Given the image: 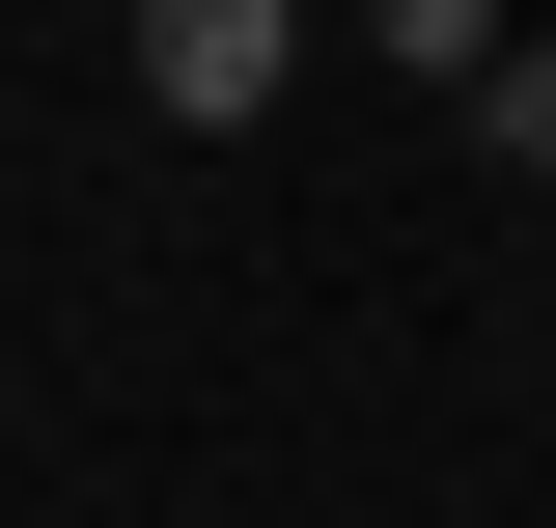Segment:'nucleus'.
I'll return each mask as SVG.
<instances>
[{
    "label": "nucleus",
    "mask_w": 556,
    "mask_h": 528,
    "mask_svg": "<svg viewBox=\"0 0 556 528\" xmlns=\"http://www.w3.org/2000/svg\"><path fill=\"white\" fill-rule=\"evenodd\" d=\"M278 84H306V0H139V112H195V139H251Z\"/></svg>",
    "instance_id": "1"
},
{
    "label": "nucleus",
    "mask_w": 556,
    "mask_h": 528,
    "mask_svg": "<svg viewBox=\"0 0 556 528\" xmlns=\"http://www.w3.org/2000/svg\"><path fill=\"white\" fill-rule=\"evenodd\" d=\"M362 56H417V84H501L529 28H501V0H362Z\"/></svg>",
    "instance_id": "2"
},
{
    "label": "nucleus",
    "mask_w": 556,
    "mask_h": 528,
    "mask_svg": "<svg viewBox=\"0 0 556 528\" xmlns=\"http://www.w3.org/2000/svg\"><path fill=\"white\" fill-rule=\"evenodd\" d=\"M473 139H501V196H556V56H501V84H473Z\"/></svg>",
    "instance_id": "3"
}]
</instances>
